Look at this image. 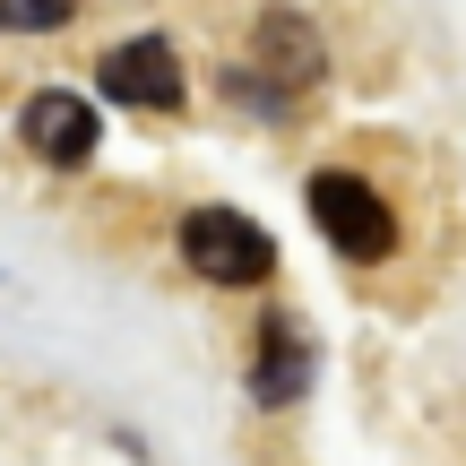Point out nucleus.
I'll return each instance as SVG.
<instances>
[{
	"instance_id": "39448f33",
	"label": "nucleus",
	"mask_w": 466,
	"mask_h": 466,
	"mask_svg": "<svg viewBox=\"0 0 466 466\" xmlns=\"http://www.w3.org/2000/svg\"><path fill=\"white\" fill-rule=\"evenodd\" d=\"M242 69L285 104V96H302V86H319V69H329V61H319V35L302 26L294 9H268V17H259V52H250Z\"/></svg>"
},
{
	"instance_id": "20e7f679",
	"label": "nucleus",
	"mask_w": 466,
	"mask_h": 466,
	"mask_svg": "<svg viewBox=\"0 0 466 466\" xmlns=\"http://www.w3.org/2000/svg\"><path fill=\"white\" fill-rule=\"evenodd\" d=\"M17 138H26L44 165H86L96 156V138H104V121H96V104L86 96H61V86H44V96H26V113H17Z\"/></svg>"
},
{
	"instance_id": "423d86ee",
	"label": "nucleus",
	"mask_w": 466,
	"mask_h": 466,
	"mask_svg": "<svg viewBox=\"0 0 466 466\" xmlns=\"http://www.w3.org/2000/svg\"><path fill=\"white\" fill-rule=\"evenodd\" d=\"M311 389V337L294 319H268L259 329V363H250V398L259 406H294Z\"/></svg>"
},
{
	"instance_id": "0eeeda50",
	"label": "nucleus",
	"mask_w": 466,
	"mask_h": 466,
	"mask_svg": "<svg viewBox=\"0 0 466 466\" xmlns=\"http://www.w3.org/2000/svg\"><path fill=\"white\" fill-rule=\"evenodd\" d=\"M78 17V0H0V35H52Z\"/></svg>"
},
{
	"instance_id": "7ed1b4c3",
	"label": "nucleus",
	"mask_w": 466,
	"mask_h": 466,
	"mask_svg": "<svg viewBox=\"0 0 466 466\" xmlns=\"http://www.w3.org/2000/svg\"><path fill=\"white\" fill-rule=\"evenodd\" d=\"M96 78H104L113 104H138V113H173V104H182V61H173L165 35H130V44H113L96 61Z\"/></svg>"
},
{
	"instance_id": "f257e3e1",
	"label": "nucleus",
	"mask_w": 466,
	"mask_h": 466,
	"mask_svg": "<svg viewBox=\"0 0 466 466\" xmlns=\"http://www.w3.org/2000/svg\"><path fill=\"white\" fill-rule=\"evenodd\" d=\"M302 199H311V225L329 233L346 259H389L398 217H389V199L363 182V173H311V182H302Z\"/></svg>"
},
{
	"instance_id": "f03ea898",
	"label": "nucleus",
	"mask_w": 466,
	"mask_h": 466,
	"mask_svg": "<svg viewBox=\"0 0 466 466\" xmlns=\"http://www.w3.org/2000/svg\"><path fill=\"white\" fill-rule=\"evenodd\" d=\"M182 259L199 268L208 285H259L268 268H277V242L250 217H233V208H190L182 217Z\"/></svg>"
}]
</instances>
